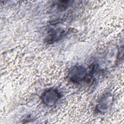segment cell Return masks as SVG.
Instances as JSON below:
<instances>
[{
    "instance_id": "obj_1",
    "label": "cell",
    "mask_w": 124,
    "mask_h": 124,
    "mask_svg": "<svg viewBox=\"0 0 124 124\" xmlns=\"http://www.w3.org/2000/svg\"><path fill=\"white\" fill-rule=\"evenodd\" d=\"M94 68H91L88 72L87 69L81 65L73 67L69 71L68 76L69 79L74 83H80L83 81H89L94 73Z\"/></svg>"
},
{
    "instance_id": "obj_2",
    "label": "cell",
    "mask_w": 124,
    "mask_h": 124,
    "mask_svg": "<svg viewBox=\"0 0 124 124\" xmlns=\"http://www.w3.org/2000/svg\"><path fill=\"white\" fill-rule=\"evenodd\" d=\"M62 97L61 93L55 88H50L44 92L41 97L43 103L46 106L54 105Z\"/></svg>"
},
{
    "instance_id": "obj_3",
    "label": "cell",
    "mask_w": 124,
    "mask_h": 124,
    "mask_svg": "<svg viewBox=\"0 0 124 124\" xmlns=\"http://www.w3.org/2000/svg\"><path fill=\"white\" fill-rule=\"evenodd\" d=\"M65 34V31L62 29H58L49 31L46 38L47 42L50 43L58 41L61 39Z\"/></svg>"
},
{
    "instance_id": "obj_4",
    "label": "cell",
    "mask_w": 124,
    "mask_h": 124,
    "mask_svg": "<svg viewBox=\"0 0 124 124\" xmlns=\"http://www.w3.org/2000/svg\"><path fill=\"white\" fill-rule=\"evenodd\" d=\"M111 101L112 99L109 95H106L104 96L100 100L99 104L96 106V109L100 113L106 112L109 108Z\"/></svg>"
}]
</instances>
